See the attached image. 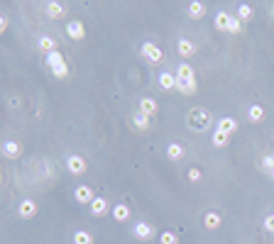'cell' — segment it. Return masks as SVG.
Listing matches in <instances>:
<instances>
[{"instance_id":"603a6c76","label":"cell","mask_w":274,"mask_h":244,"mask_svg":"<svg viewBox=\"0 0 274 244\" xmlns=\"http://www.w3.org/2000/svg\"><path fill=\"white\" fill-rule=\"evenodd\" d=\"M130 212H132V210L128 208V205L118 203V205H115V208L110 210V215H113V217H115L118 222H128V220H130Z\"/></svg>"},{"instance_id":"d4e9b609","label":"cell","mask_w":274,"mask_h":244,"mask_svg":"<svg viewBox=\"0 0 274 244\" xmlns=\"http://www.w3.org/2000/svg\"><path fill=\"white\" fill-rule=\"evenodd\" d=\"M228 142H230V137H228V134H223V132H218V130H216L213 137H210V144L216 147V149H225Z\"/></svg>"},{"instance_id":"277c9868","label":"cell","mask_w":274,"mask_h":244,"mask_svg":"<svg viewBox=\"0 0 274 244\" xmlns=\"http://www.w3.org/2000/svg\"><path fill=\"white\" fill-rule=\"evenodd\" d=\"M140 54L144 56L147 64H159V61H164V52L154 44V42H142V44H140Z\"/></svg>"},{"instance_id":"52a82bcc","label":"cell","mask_w":274,"mask_h":244,"mask_svg":"<svg viewBox=\"0 0 274 244\" xmlns=\"http://www.w3.org/2000/svg\"><path fill=\"white\" fill-rule=\"evenodd\" d=\"M44 15L49 20H61V17H66V5L59 0H49V3H44Z\"/></svg>"},{"instance_id":"ac0fdd59","label":"cell","mask_w":274,"mask_h":244,"mask_svg":"<svg viewBox=\"0 0 274 244\" xmlns=\"http://www.w3.org/2000/svg\"><path fill=\"white\" fill-rule=\"evenodd\" d=\"M157 83H159V88L166 90V93H169V90H176V74H172V71H162Z\"/></svg>"},{"instance_id":"ffe728a7","label":"cell","mask_w":274,"mask_h":244,"mask_svg":"<svg viewBox=\"0 0 274 244\" xmlns=\"http://www.w3.org/2000/svg\"><path fill=\"white\" fill-rule=\"evenodd\" d=\"M184 144L181 142H172V144H166V159L169 161H181L184 159Z\"/></svg>"},{"instance_id":"30bf717a","label":"cell","mask_w":274,"mask_h":244,"mask_svg":"<svg viewBox=\"0 0 274 244\" xmlns=\"http://www.w3.org/2000/svg\"><path fill=\"white\" fill-rule=\"evenodd\" d=\"M37 203H34L32 198H25V200H20V205H17V215H20L22 220H32L34 215H37Z\"/></svg>"},{"instance_id":"7c38bea8","label":"cell","mask_w":274,"mask_h":244,"mask_svg":"<svg viewBox=\"0 0 274 244\" xmlns=\"http://www.w3.org/2000/svg\"><path fill=\"white\" fill-rule=\"evenodd\" d=\"M88 208H91V215H93V217H103V215H108V212L113 210L108 205V200L103 198V196H96V200H93Z\"/></svg>"},{"instance_id":"cb8c5ba5","label":"cell","mask_w":274,"mask_h":244,"mask_svg":"<svg viewBox=\"0 0 274 244\" xmlns=\"http://www.w3.org/2000/svg\"><path fill=\"white\" fill-rule=\"evenodd\" d=\"M252 15H255V10L250 3H240V5H238V20H240V22H250Z\"/></svg>"},{"instance_id":"7402d4cb","label":"cell","mask_w":274,"mask_h":244,"mask_svg":"<svg viewBox=\"0 0 274 244\" xmlns=\"http://www.w3.org/2000/svg\"><path fill=\"white\" fill-rule=\"evenodd\" d=\"M220 225H223V217H220L216 210H208L206 215H203V227H206V230L213 232V230H218Z\"/></svg>"},{"instance_id":"f1b7e54d","label":"cell","mask_w":274,"mask_h":244,"mask_svg":"<svg viewBox=\"0 0 274 244\" xmlns=\"http://www.w3.org/2000/svg\"><path fill=\"white\" fill-rule=\"evenodd\" d=\"M260 168H262L264 174H272V171H274V154L262 156V161H260Z\"/></svg>"},{"instance_id":"2e32d148","label":"cell","mask_w":274,"mask_h":244,"mask_svg":"<svg viewBox=\"0 0 274 244\" xmlns=\"http://www.w3.org/2000/svg\"><path fill=\"white\" fill-rule=\"evenodd\" d=\"M130 122H132V127H135V130H140V132H147V130L152 127V117H147V115H142L140 110H137V112H132Z\"/></svg>"},{"instance_id":"836d02e7","label":"cell","mask_w":274,"mask_h":244,"mask_svg":"<svg viewBox=\"0 0 274 244\" xmlns=\"http://www.w3.org/2000/svg\"><path fill=\"white\" fill-rule=\"evenodd\" d=\"M269 176H272V181H274V171H272V174H269Z\"/></svg>"},{"instance_id":"e575fe53","label":"cell","mask_w":274,"mask_h":244,"mask_svg":"<svg viewBox=\"0 0 274 244\" xmlns=\"http://www.w3.org/2000/svg\"><path fill=\"white\" fill-rule=\"evenodd\" d=\"M272 17H274V5H272Z\"/></svg>"},{"instance_id":"1f68e13d","label":"cell","mask_w":274,"mask_h":244,"mask_svg":"<svg viewBox=\"0 0 274 244\" xmlns=\"http://www.w3.org/2000/svg\"><path fill=\"white\" fill-rule=\"evenodd\" d=\"M8 27H10V17H8V15H3V17H0V34L8 32Z\"/></svg>"},{"instance_id":"9a60e30c","label":"cell","mask_w":274,"mask_h":244,"mask_svg":"<svg viewBox=\"0 0 274 244\" xmlns=\"http://www.w3.org/2000/svg\"><path fill=\"white\" fill-rule=\"evenodd\" d=\"M216 130L230 137L233 132H238V120H235V117H230V115H225V117H220V120H218V125H216Z\"/></svg>"},{"instance_id":"83f0119b","label":"cell","mask_w":274,"mask_h":244,"mask_svg":"<svg viewBox=\"0 0 274 244\" xmlns=\"http://www.w3.org/2000/svg\"><path fill=\"white\" fill-rule=\"evenodd\" d=\"M159 244H179V234L164 230V232H159Z\"/></svg>"},{"instance_id":"4dcf8cb0","label":"cell","mask_w":274,"mask_h":244,"mask_svg":"<svg viewBox=\"0 0 274 244\" xmlns=\"http://www.w3.org/2000/svg\"><path fill=\"white\" fill-rule=\"evenodd\" d=\"M242 32V22L238 20V15H233L230 20V30H228V34H240Z\"/></svg>"},{"instance_id":"7a4b0ae2","label":"cell","mask_w":274,"mask_h":244,"mask_svg":"<svg viewBox=\"0 0 274 244\" xmlns=\"http://www.w3.org/2000/svg\"><path fill=\"white\" fill-rule=\"evenodd\" d=\"M44 64L49 66V71H52V76H54V78H66V76H69V64H66L64 54L52 52V54L44 56Z\"/></svg>"},{"instance_id":"4fadbf2b","label":"cell","mask_w":274,"mask_h":244,"mask_svg":"<svg viewBox=\"0 0 274 244\" xmlns=\"http://www.w3.org/2000/svg\"><path fill=\"white\" fill-rule=\"evenodd\" d=\"M137 110L142 112V115H147V117H154V115L159 112V105H157V100H154V98L144 95V98H140V105H137Z\"/></svg>"},{"instance_id":"e0dca14e","label":"cell","mask_w":274,"mask_h":244,"mask_svg":"<svg viewBox=\"0 0 274 244\" xmlns=\"http://www.w3.org/2000/svg\"><path fill=\"white\" fill-rule=\"evenodd\" d=\"M37 46H39V52L42 54H52V52H59L56 49V39L52 34H42L39 39H37Z\"/></svg>"},{"instance_id":"44dd1931","label":"cell","mask_w":274,"mask_h":244,"mask_svg":"<svg viewBox=\"0 0 274 244\" xmlns=\"http://www.w3.org/2000/svg\"><path fill=\"white\" fill-rule=\"evenodd\" d=\"M186 10H188V17L191 20H201L203 15H206V3H201V0H191L186 5Z\"/></svg>"},{"instance_id":"d6986e66","label":"cell","mask_w":274,"mask_h":244,"mask_svg":"<svg viewBox=\"0 0 274 244\" xmlns=\"http://www.w3.org/2000/svg\"><path fill=\"white\" fill-rule=\"evenodd\" d=\"M230 20H233L230 12L220 10L218 15H216V20H213V27H216L218 32H228V30H230Z\"/></svg>"},{"instance_id":"8992f818","label":"cell","mask_w":274,"mask_h":244,"mask_svg":"<svg viewBox=\"0 0 274 244\" xmlns=\"http://www.w3.org/2000/svg\"><path fill=\"white\" fill-rule=\"evenodd\" d=\"M66 171L74 174V176H83V174L88 171L86 159H83L81 154H69L66 156Z\"/></svg>"},{"instance_id":"5b68a950","label":"cell","mask_w":274,"mask_h":244,"mask_svg":"<svg viewBox=\"0 0 274 244\" xmlns=\"http://www.w3.org/2000/svg\"><path fill=\"white\" fill-rule=\"evenodd\" d=\"M132 234L140 239V242H150V239H154L157 237V227H154L152 222H135V227H132Z\"/></svg>"},{"instance_id":"ba28073f","label":"cell","mask_w":274,"mask_h":244,"mask_svg":"<svg viewBox=\"0 0 274 244\" xmlns=\"http://www.w3.org/2000/svg\"><path fill=\"white\" fill-rule=\"evenodd\" d=\"M66 37L69 39H74V42H81L83 37H86V27L81 20H69L66 22Z\"/></svg>"},{"instance_id":"484cf974","label":"cell","mask_w":274,"mask_h":244,"mask_svg":"<svg viewBox=\"0 0 274 244\" xmlns=\"http://www.w3.org/2000/svg\"><path fill=\"white\" fill-rule=\"evenodd\" d=\"M247 120L250 122H262L264 120V108L262 105H250V108H247Z\"/></svg>"},{"instance_id":"8fae6325","label":"cell","mask_w":274,"mask_h":244,"mask_svg":"<svg viewBox=\"0 0 274 244\" xmlns=\"http://www.w3.org/2000/svg\"><path fill=\"white\" fill-rule=\"evenodd\" d=\"M176 52L181 59H191V56L196 54V44L188 39V37H179V42H176Z\"/></svg>"},{"instance_id":"4316f807","label":"cell","mask_w":274,"mask_h":244,"mask_svg":"<svg viewBox=\"0 0 274 244\" xmlns=\"http://www.w3.org/2000/svg\"><path fill=\"white\" fill-rule=\"evenodd\" d=\"M74 244H93V234L88 230H76L74 232Z\"/></svg>"},{"instance_id":"3957f363","label":"cell","mask_w":274,"mask_h":244,"mask_svg":"<svg viewBox=\"0 0 274 244\" xmlns=\"http://www.w3.org/2000/svg\"><path fill=\"white\" fill-rule=\"evenodd\" d=\"M186 125L191 127V130H196V132H201V130H206L210 125V112L206 110V108H191L186 115Z\"/></svg>"},{"instance_id":"5bb4252c","label":"cell","mask_w":274,"mask_h":244,"mask_svg":"<svg viewBox=\"0 0 274 244\" xmlns=\"http://www.w3.org/2000/svg\"><path fill=\"white\" fill-rule=\"evenodd\" d=\"M3 156H5V159H17V156H22V144L15 142V139H5V142H3Z\"/></svg>"},{"instance_id":"6da1fadb","label":"cell","mask_w":274,"mask_h":244,"mask_svg":"<svg viewBox=\"0 0 274 244\" xmlns=\"http://www.w3.org/2000/svg\"><path fill=\"white\" fill-rule=\"evenodd\" d=\"M176 74V90L181 93V95H194L198 90V81H196V71L191 64H179V68L174 71Z\"/></svg>"},{"instance_id":"9c48e42d","label":"cell","mask_w":274,"mask_h":244,"mask_svg":"<svg viewBox=\"0 0 274 244\" xmlns=\"http://www.w3.org/2000/svg\"><path fill=\"white\" fill-rule=\"evenodd\" d=\"M74 198H76V203H81V205H91V203L96 200V193H93V188H91V186L81 183V186H76V188H74Z\"/></svg>"},{"instance_id":"d6a6232c","label":"cell","mask_w":274,"mask_h":244,"mask_svg":"<svg viewBox=\"0 0 274 244\" xmlns=\"http://www.w3.org/2000/svg\"><path fill=\"white\" fill-rule=\"evenodd\" d=\"M264 230H267V232H274V212L264 217Z\"/></svg>"},{"instance_id":"f546056e","label":"cell","mask_w":274,"mask_h":244,"mask_svg":"<svg viewBox=\"0 0 274 244\" xmlns=\"http://www.w3.org/2000/svg\"><path fill=\"white\" fill-rule=\"evenodd\" d=\"M186 178L188 181H191V183H198V181H201V178H203V171H201V168L198 166H191L186 171Z\"/></svg>"}]
</instances>
